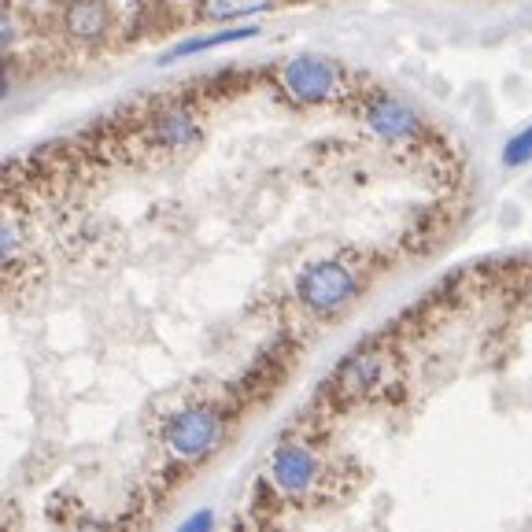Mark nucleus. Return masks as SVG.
Returning <instances> with one entry per match:
<instances>
[{
  "instance_id": "1",
  "label": "nucleus",
  "mask_w": 532,
  "mask_h": 532,
  "mask_svg": "<svg viewBox=\"0 0 532 532\" xmlns=\"http://www.w3.org/2000/svg\"><path fill=\"white\" fill-rule=\"evenodd\" d=\"M300 289V300L311 307V311H340L344 303L355 296V278H351L348 266L340 263H311L296 281Z\"/></svg>"
},
{
  "instance_id": "2",
  "label": "nucleus",
  "mask_w": 532,
  "mask_h": 532,
  "mask_svg": "<svg viewBox=\"0 0 532 532\" xmlns=\"http://www.w3.org/2000/svg\"><path fill=\"white\" fill-rule=\"evenodd\" d=\"M281 85L300 104H322V100H333L340 93V71L318 56H296L281 67Z\"/></svg>"
},
{
  "instance_id": "3",
  "label": "nucleus",
  "mask_w": 532,
  "mask_h": 532,
  "mask_svg": "<svg viewBox=\"0 0 532 532\" xmlns=\"http://www.w3.org/2000/svg\"><path fill=\"white\" fill-rule=\"evenodd\" d=\"M222 422L211 407H189V411L174 414L167 425V448L182 459H200L218 444Z\"/></svg>"
},
{
  "instance_id": "4",
  "label": "nucleus",
  "mask_w": 532,
  "mask_h": 532,
  "mask_svg": "<svg viewBox=\"0 0 532 532\" xmlns=\"http://www.w3.org/2000/svg\"><path fill=\"white\" fill-rule=\"evenodd\" d=\"M337 385L348 396H374L388 385V359L381 351H355L337 366Z\"/></svg>"
},
{
  "instance_id": "5",
  "label": "nucleus",
  "mask_w": 532,
  "mask_h": 532,
  "mask_svg": "<svg viewBox=\"0 0 532 532\" xmlns=\"http://www.w3.org/2000/svg\"><path fill=\"white\" fill-rule=\"evenodd\" d=\"M315 473H318V462L311 455V448H303V444H281L274 451V459H270V477L289 496L307 492L311 481H315Z\"/></svg>"
},
{
  "instance_id": "6",
  "label": "nucleus",
  "mask_w": 532,
  "mask_h": 532,
  "mask_svg": "<svg viewBox=\"0 0 532 532\" xmlns=\"http://www.w3.org/2000/svg\"><path fill=\"white\" fill-rule=\"evenodd\" d=\"M366 122H370V130L381 133L385 141H403V137H411V133L418 130V111L407 108V104L396 97H381L366 108Z\"/></svg>"
},
{
  "instance_id": "7",
  "label": "nucleus",
  "mask_w": 532,
  "mask_h": 532,
  "mask_svg": "<svg viewBox=\"0 0 532 532\" xmlns=\"http://www.w3.org/2000/svg\"><path fill=\"white\" fill-rule=\"evenodd\" d=\"M63 26L71 37L93 41L108 30V4L104 0H67L63 8Z\"/></svg>"
},
{
  "instance_id": "8",
  "label": "nucleus",
  "mask_w": 532,
  "mask_h": 532,
  "mask_svg": "<svg viewBox=\"0 0 532 532\" xmlns=\"http://www.w3.org/2000/svg\"><path fill=\"white\" fill-rule=\"evenodd\" d=\"M163 148H189L200 141V126H196L193 115H185V111H167V115H159L156 130H152Z\"/></svg>"
},
{
  "instance_id": "9",
  "label": "nucleus",
  "mask_w": 532,
  "mask_h": 532,
  "mask_svg": "<svg viewBox=\"0 0 532 532\" xmlns=\"http://www.w3.org/2000/svg\"><path fill=\"white\" fill-rule=\"evenodd\" d=\"M259 30L255 26H244V30H222V34H207V37H196V41H185L178 45L174 52H167V60H178V56H193V52H204V49H215V45H230V41H244V37H255Z\"/></svg>"
},
{
  "instance_id": "10",
  "label": "nucleus",
  "mask_w": 532,
  "mask_h": 532,
  "mask_svg": "<svg viewBox=\"0 0 532 532\" xmlns=\"http://www.w3.org/2000/svg\"><path fill=\"white\" fill-rule=\"evenodd\" d=\"M274 0H204L207 19H241V15L266 12Z\"/></svg>"
},
{
  "instance_id": "11",
  "label": "nucleus",
  "mask_w": 532,
  "mask_h": 532,
  "mask_svg": "<svg viewBox=\"0 0 532 532\" xmlns=\"http://www.w3.org/2000/svg\"><path fill=\"white\" fill-rule=\"evenodd\" d=\"M532 159V126H525L521 133H514L507 141V148H503V163L507 167H525Z\"/></svg>"
},
{
  "instance_id": "12",
  "label": "nucleus",
  "mask_w": 532,
  "mask_h": 532,
  "mask_svg": "<svg viewBox=\"0 0 532 532\" xmlns=\"http://www.w3.org/2000/svg\"><path fill=\"white\" fill-rule=\"evenodd\" d=\"M204 525H211V514H196L193 521H185V529H204Z\"/></svg>"
}]
</instances>
